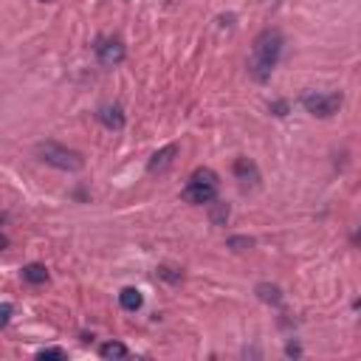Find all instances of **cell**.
I'll use <instances>...</instances> for the list:
<instances>
[{
	"label": "cell",
	"instance_id": "16",
	"mask_svg": "<svg viewBox=\"0 0 361 361\" xmlns=\"http://www.w3.org/2000/svg\"><path fill=\"white\" fill-rule=\"evenodd\" d=\"M268 110H271L274 116H288V102H285V99H276V102L268 104Z\"/></svg>",
	"mask_w": 361,
	"mask_h": 361
},
{
	"label": "cell",
	"instance_id": "14",
	"mask_svg": "<svg viewBox=\"0 0 361 361\" xmlns=\"http://www.w3.org/2000/svg\"><path fill=\"white\" fill-rule=\"evenodd\" d=\"M226 245H228L231 251H251V248H254V237L234 234V237H228V240H226Z\"/></svg>",
	"mask_w": 361,
	"mask_h": 361
},
{
	"label": "cell",
	"instance_id": "5",
	"mask_svg": "<svg viewBox=\"0 0 361 361\" xmlns=\"http://www.w3.org/2000/svg\"><path fill=\"white\" fill-rule=\"evenodd\" d=\"M124 56H127V51H124V42H121V39L107 37V39H99V42H96V59H99L104 68L121 65Z\"/></svg>",
	"mask_w": 361,
	"mask_h": 361
},
{
	"label": "cell",
	"instance_id": "18",
	"mask_svg": "<svg viewBox=\"0 0 361 361\" xmlns=\"http://www.w3.org/2000/svg\"><path fill=\"white\" fill-rule=\"evenodd\" d=\"M11 322V302H3L0 305V327H8Z\"/></svg>",
	"mask_w": 361,
	"mask_h": 361
},
{
	"label": "cell",
	"instance_id": "17",
	"mask_svg": "<svg viewBox=\"0 0 361 361\" xmlns=\"http://www.w3.org/2000/svg\"><path fill=\"white\" fill-rule=\"evenodd\" d=\"M158 276H164V279H169V282H178L183 274L175 271V268H166V265H164V268H158Z\"/></svg>",
	"mask_w": 361,
	"mask_h": 361
},
{
	"label": "cell",
	"instance_id": "7",
	"mask_svg": "<svg viewBox=\"0 0 361 361\" xmlns=\"http://www.w3.org/2000/svg\"><path fill=\"white\" fill-rule=\"evenodd\" d=\"M175 155H178V144H166V147H161L158 152H152L149 155V161H147V172H164V169H169L172 166V161H175Z\"/></svg>",
	"mask_w": 361,
	"mask_h": 361
},
{
	"label": "cell",
	"instance_id": "8",
	"mask_svg": "<svg viewBox=\"0 0 361 361\" xmlns=\"http://www.w3.org/2000/svg\"><path fill=\"white\" fill-rule=\"evenodd\" d=\"M96 118L107 127V130H121L124 127V110L118 104H102L96 110Z\"/></svg>",
	"mask_w": 361,
	"mask_h": 361
},
{
	"label": "cell",
	"instance_id": "11",
	"mask_svg": "<svg viewBox=\"0 0 361 361\" xmlns=\"http://www.w3.org/2000/svg\"><path fill=\"white\" fill-rule=\"evenodd\" d=\"M254 293L265 302V305H282V290H279V285H271V282H259L257 288H254Z\"/></svg>",
	"mask_w": 361,
	"mask_h": 361
},
{
	"label": "cell",
	"instance_id": "21",
	"mask_svg": "<svg viewBox=\"0 0 361 361\" xmlns=\"http://www.w3.org/2000/svg\"><path fill=\"white\" fill-rule=\"evenodd\" d=\"M42 3H56V0H42Z\"/></svg>",
	"mask_w": 361,
	"mask_h": 361
},
{
	"label": "cell",
	"instance_id": "1",
	"mask_svg": "<svg viewBox=\"0 0 361 361\" xmlns=\"http://www.w3.org/2000/svg\"><path fill=\"white\" fill-rule=\"evenodd\" d=\"M282 34L276 28H265L257 34L254 45H251V56H248V73L257 82H265L271 76V71L276 68L279 56H282Z\"/></svg>",
	"mask_w": 361,
	"mask_h": 361
},
{
	"label": "cell",
	"instance_id": "2",
	"mask_svg": "<svg viewBox=\"0 0 361 361\" xmlns=\"http://www.w3.org/2000/svg\"><path fill=\"white\" fill-rule=\"evenodd\" d=\"M217 189H220L217 172L209 169V166H197V169L189 175L186 186L180 189V200H186V203H192V206H209V203L217 197Z\"/></svg>",
	"mask_w": 361,
	"mask_h": 361
},
{
	"label": "cell",
	"instance_id": "4",
	"mask_svg": "<svg viewBox=\"0 0 361 361\" xmlns=\"http://www.w3.org/2000/svg\"><path fill=\"white\" fill-rule=\"evenodd\" d=\"M302 107L310 113V116H316V118H330L333 113H338V107H341V102H344V96L338 93V90H330V93H316V90H305L302 93Z\"/></svg>",
	"mask_w": 361,
	"mask_h": 361
},
{
	"label": "cell",
	"instance_id": "15",
	"mask_svg": "<svg viewBox=\"0 0 361 361\" xmlns=\"http://www.w3.org/2000/svg\"><path fill=\"white\" fill-rule=\"evenodd\" d=\"M37 358H39V361H48V358L62 361V358H68V353H65L62 347H45V350H39V353H37Z\"/></svg>",
	"mask_w": 361,
	"mask_h": 361
},
{
	"label": "cell",
	"instance_id": "3",
	"mask_svg": "<svg viewBox=\"0 0 361 361\" xmlns=\"http://www.w3.org/2000/svg\"><path fill=\"white\" fill-rule=\"evenodd\" d=\"M34 152H37V158L42 164H48L54 169H62V172H79L85 166V158L76 149H68V147H62L56 141H39L34 147Z\"/></svg>",
	"mask_w": 361,
	"mask_h": 361
},
{
	"label": "cell",
	"instance_id": "12",
	"mask_svg": "<svg viewBox=\"0 0 361 361\" xmlns=\"http://www.w3.org/2000/svg\"><path fill=\"white\" fill-rule=\"evenodd\" d=\"M209 220L214 223V226H226V220H228V203H223V200H212L209 203Z\"/></svg>",
	"mask_w": 361,
	"mask_h": 361
},
{
	"label": "cell",
	"instance_id": "6",
	"mask_svg": "<svg viewBox=\"0 0 361 361\" xmlns=\"http://www.w3.org/2000/svg\"><path fill=\"white\" fill-rule=\"evenodd\" d=\"M231 172H234V178H237L243 186H257V183H259V169H257V164H254L251 158H245V155H240V158L234 161Z\"/></svg>",
	"mask_w": 361,
	"mask_h": 361
},
{
	"label": "cell",
	"instance_id": "20",
	"mask_svg": "<svg viewBox=\"0 0 361 361\" xmlns=\"http://www.w3.org/2000/svg\"><path fill=\"white\" fill-rule=\"evenodd\" d=\"M353 243H355V245H361V226L355 228V234H353Z\"/></svg>",
	"mask_w": 361,
	"mask_h": 361
},
{
	"label": "cell",
	"instance_id": "9",
	"mask_svg": "<svg viewBox=\"0 0 361 361\" xmlns=\"http://www.w3.org/2000/svg\"><path fill=\"white\" fill-rule=\"evenodd\" d=\"M23 279L28 285H45L48 282V268L42 262H28V265H23Z\"/></svg>",
	"mask_w": 361,
	"mask_h": 361
},
{
	"label": "cell",
	"instance_id": "19",
	"mask_svg": "<svg viewBox=\"0 0 361 361\" xmlns=\"http://www.w3.org/2000/svg\"><path fill=\"white\" fill-rule=\"evenodd\" d=\"M285 353H288V355H302V347H299V344H288Z\"/></svg>",
	"mask_w": 361,
	"mask_h": 361
},
{
	"label": "cell",
	"instance_id": "10",
	"mask_svg": "<svg viewBox=\"0 0 361 361\" xmlns=\"http://www.w3.org/2000/svg\"><path fill=\"white\" fill-rule=\"evenodd\" d=\"M118 305H121L124 310L135 313V310L144 305V296H141L138 288H121V293H118Z\"/></svg>",
	"mask_w": 361,
	"mask_h": 361
},
{
	"label": "cell",
	"instance_id": "13",
	"mask_svg": "<svg viewBox=\"0 0 361 361\" xmlns=\"http://www.w3.org/2000/svg\"><path fill=\"white\" fill-rule=\"evenodd\" d=\"M99 355H102V358H127L130 350H127L121 341H104V344L99 347Z\"/></svg>",
	"mask_w": 361,
	"mask_h": 361
}]
</instances>
